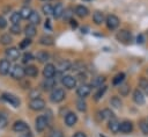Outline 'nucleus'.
Listing matches in <instances>:
<instances>
[{"label": "nucleus", "instance_id": "obj_1", "mask_svg": "<svg viewBox=\"0 0 148 137\" xmlns=\"http://www.w3.org/2000/svg\"><path fill=\"white\" fill-rule=\"evenodd\" d=\"M65 98H66V93H65V89L61 87H56L50 93V101L52 103H59L64 101Z\"/></svg>", "mask_w": 148, "mask_h": 137}, {"label": "nucleus", "instance_id": "obj_2", "mask_svg": "<svg viewBox=\"0 0 148 137\" xmlns=\"http://www.w3.org/2000/svg\"><path fill=\"white\" fill-rule=\"evenodd\" d=\"M9 75L12 79L14 80H22L25 75L24 73V67H22L21 65L18 64H15L10 67V71H9Z\"/></svg>", "mask_w": 148, "mask_h": 137}, {"label": "nucleus", "instance_id": "obj_3", "mask_svg": "<svg viewBox=\"0 0 148 137\" xmlns=\"http://www.w3.org/2000/svg\"><path fill=\"white\" fill-rule=\"evenodd\" d=\"M47 124H49V118H47L45 115H39V116H37L36 120H35V129H36V131L39 132V134L43 132V131L46 129Z\"/></svg>", "mask_w": 148, "mask_h": 137}, {"label": "nucleus", "instance_id": "obj_4", "mask_svg": "<svg viewBox=\"0 0 148 137\" xmlns=\"http://www.w3.org/2000/svg\"><path fill=\"white\" fill-rule=\"evenodd\" d=\"M105 23H106V27H108L109 30H116L119 27L120 20H119L118 16H116L113 14H109L105 17Z\"/></svg>", "mask_w": 148, "mask_h": 137}, {"label": "nucleus", "instance_id": "obj_5", "mask_svg": "<svg viewBox=\"0 0 148 137\" xmlns=\"http://www.w3.org/2000/svg\"><path fill=\"white\" fill-rule=\"evenodd\" d=\"M61 84L67 89H73L76 87V78L71 74H65L61 77Z\"/></svg>", "mask_w": 148, "mask_h": 137}, {"label": "nucleus", "instance_id": "obj_6", "mask_svg": "<svg viewBox=\"0 0 148 137\" xmlns=\"http://www.w3.org/2000/svg\"><path fill=\"white\" fill-rule=\"evenodd\" d=\"M116 38H117V41H119L124 44H127L132 41V34H131V31H128L126 29H121L116 34Z\"/></svg>", "mask_w": 148, "mask_h": 137}, {"label": "nucleus", "instance_id": "obj_7", "mask_svg": "<svg viewBox=\"0 0 148 137\" xmlns=\"http://www.w3.org/2000/svg\"><path fill=\"white\" fill-rule=\"evenodd\" d=\"M1 99H2L3 101L8 102L9 104H12V106H13V107H15V108L20 107V104H21V101H20V99H18L16 95H14V94H10V93H2V95H1Z\"/></svg>", "mask_w": 148, "mask_h": 137}, {"label": "nucleus", "instance_id": "obj_8", "mask_svg": "<svg viewBox=\"0 0 148 137\" xmlns=\"http://www.w3.org/2000/svg\"><path fill=\"white\" fill-rule=\"evenodd\" d=\"M28 106L34 111H40V110H43L45 108V101L43 99H40V98L32 99V100H30V102H29Z\"/></svg>", "mask_w": 148, "mask_h": 137}, {"label": "nucleus", "instance_id": "obj_9", "mask_svg": "<svg viewBox=\"0 0 148 137\" xmlns=\"http://www.w3.org/2000/svg\"><path fill=\"white\" fill-rule=\"evenodd\" d=\"M5 55H6V58H7L8 60H13V62L17 60V59L20 58V56H21L20 50H18L17 48H15V46L7 48L6 51H5Z\"/></svg>", "mask_w": 148, "mask_h": 137}, {"label": "nucleus", "instance_id": "obj_10", "mask_svg": "<svg viewBox=\"0 0 148 137\" xmlns=\"http://www.w3.org/2000/svg\"><path fill=\"white\" fill-rule=\"evenodd\" d=\"M40 87L43 91L49 92L57 87V81L54 78H44V80L40 82Z\"/></svg>", "mask_w": 148, "mask_h": 137}, {"label": "nucleus", "instance_id": "obj_11", "mask_svg": "<svg viewBox=\"0 0 148 137\" xmlns=\"http://www.w3.org/2000/svg\"><path fill=\"white\" fill-rule=\"evenodd\" d=\"M91 92V86L87 84H81L79 87H76V95L81 99L87 98Z\"/></svg>", "mask_w": 148, "mask_h": 137}, {"label": "nucleus", "instance_id": "obj_12", "mask_svg": "<svg viewBox=\"0 0 148 137\" xmlns=\"http://www.w3.org/2000/svg\"><path fill=\"white\" fill-rule=\"evenodd\" d=\"M57 73V67L52 63H46V65L43 68V77L44 78H53Z\"/></svg>", "mask_w": 148, "mask_h": 137}, {"label": "nucleus", "instance_id": "obj_13", "mask_svg": "<svg viewBox=\"0 0 148 137\" xmlns=\"http://www.w3.org/2000/svg\"><path fill=\"white\" fill-rule=\"evenodd\" d=\"M12 129H13V131L21 134V132H24V131L29 130V125H28L24 121L18 120V121H15V122H14V124H13Z\"/></svg>", "mask_w": 148, "mask_h": 137}, {"label": "nucleus", "instance_id": "obj_14", "mask_svg": "<svg viewBox=\"0 0 148 137\" xmlns=\"http://www.w3.org/2000/svg\"><path fill=\"white\" fill-rule=\"evenodd\" d=\"M10 60H8L7 58L0 59V74L1 75H7L10 71Z\"/></svg>", "mask_w": 148, "mask_h": 137}, {"label": "nucleus", "instance_id": "obj_15", "mask_svg": "<svg viewBox=\"0 0 148 137\" xmlns=\"http://www.w3.org/2000/svg\"><path fill=\"white\" fill-rule=\"evenodd\" d=\"M77 122V115L73 111H68L66 115H65V123L67 127H74Z\"/></svg>", "mask_w": 148, "mask_h": 137}, {"label": "nucleus", "instance_id": "obj_16", "mask_svg": "<svg viewBox=\"0 0 148 137\" xmlns=\"http://www.w3.org/2000/svg\"><path fill=\"white\" fill-rule=\"evenodd\" d=\"M133 101L139 106L145 103V95H143V92L140 88L134 89V92H133Z\"/></svg>", "mask_w": 148, "mask_h": 137}, {"label": "nucleus", "instance_id": "obj_17", "mask_svg": "<svg viewBox=\"0 0 148 137\" xmlns=\"http://www.w3.org/2000/svg\"><path fill=\"white\" fill-rule=\"evenodd\" d=\"M133 131V123L131 121H123L120 123V127H119V132L121 134H131Z\"/></svg>", "mask_w": 148, "mask_h": 137}, {"label": "nucleus", "instance_id": "obj_18", "mask_svg": "<svg viewBox=\"0 0 148 137\" xmlns=\"http://www.w3.org/2000/svg\"><path fill=\"white\" fill-rule=\"evenodd\" d=\"M24 73H25V75L29 77V78H36V77L38 75V68H37V66H35V65L28 64V65L24 67Z\"/></svg>", "mask_w": 148, "mask_h": 137}, {"label": "nucleus", "instance_id": "obj_19", "mask_svg": "<svg viewBox=\"0 0 148 137\" xmlns=\"http://www.w3.org/2000/svg\"><path fill=\"white\" fill-rule=\"evenodd\" d=\"M119 127H120V122H118V120H117L116 117L109 120V122H108V128H109V130H110L111 132L118 134V132H119Z\"/></svg>", "mask_w": 148, "mask_h": 137}, {"label": "nucleus", "instance_id": "obj_20", "mask_svg": "<svg viewBox=\"0 0 148 137\" xmlns=\"http://www.w3.org/2000/svg\"><path fill=\"white\" fill-rule=\"evenodd\" d=\"M74 14H75L76 16L83 19V17L88 16V14H89V9H88L86 6H83V5H79V6H76L75 9H74Z\"/></svg>", "mask_w": 148, "mask_h": 137}, {"label": "nucleus", "instance_id": "obj_21", "mask_svg": "<svg viewBox=\"0 0 148 137\" xmlns=\"http://www.w3.org/2000/svg\"><path fill=\"white\" fill-rule=\"evenodd\" d=\"M92 21H94L95 24L99 26V24H102L103 22H105V16H104V14H103L102 12L96 10V12H94V14H92Z\"/></svg>", "mask_w": 148, "mask_h": 137}, {"label": "nucleus", "instance_id": "obj_22", "mask_svg": "<svg viewBox=\"0 0 148 137\" xmlns=\"http://www.w3.org/2000/svg\"><path fill=\"white\" fill-rule=\"evenodd\" d=\"M71 68H72V63L69 60H65L64 59V60L59 62L58 65H57V70L59 72H65V71H68Z\"/></svg>", "mask_w": 148, "mask_h": 137}, {"label": "nucleus", "instance_id": "obj_23", "mask_svg": "<svg viewBox=\"0 0 148 137\" xmlns=\"http://www.w3.org/2000/svg\"><path fill=\"white\" fill-rule=\"evenodd\" d=\"M28 20H29V23L30 24H34V26H38L40 23V21H42L39 13L36 12V10H32V13H31V15L29 16Z\"/></svg>", "mask_w": 148, "mask_h": 137}, {"label": "nucleus", "instance_id": "obj_24", "mask_svg": "<svg viewBox=\"0 0 148 137\" xmlns=\"http://www.w3.org/2000/svg\"><path fill=\"white\" fill-rule=\"evenodd\" d=\"M36 31H37V29H36V26H34V24L29 23V24H27L24 27V35H25V37L31 38L34 36H36Z\"/></svg>", "mask_w": 148, "mask_h": 137}, {"label": "nucleus", "instance_id": "obj_25", "mask_svg": "<svg viewBox=\"0 0 148 137\" xmlns=\"http://www.w3.org/2000/svg\"><path fill=\"white\" fill-rule=\"evenodd\" d=\"M104 82H105V77H101L99 75V77L92 78V80L90 82V86H91V88H98V87L103 86Z\"/></svg>", "mask_w": 148, "mask_h": 137}, {"label": "nucleus", "instance_id": "obj_26", "mask_svg": "<svg viewBox=\"0 0 148 137\" xmlns=\"http://www.w3.org/2000/svg\"><path fill=\"white\" fill-rule=\"evenodd\" d=\"M64 10H65L64 6H62L61 3H57V5L53 7V13H52V16H53L54 19H59V17H61V16H62Z\"/></svg>", "mask_w": 148, "mask_h": 137}, {"label": "nucleus", "instance_id": "obj_27", "mask_svg": "<svg viewBox=\"0 0 148 137\" xmlns=\"http://www.w3.org/2000/svg\"><path fill=\"white\" fill-rule=\"evenodd\" d=\"M53 43H54L53 37L50 36V35H43V36L39 38V44H42V45L50 46V45H53Z\"/></svg>", "mask_w": 148, "mask_h": 137}, {"label": "nucleus", "instance_id": "obj_28", "mask_svg": "<svg viewBox=\"0 0 148 137\" xmlns=\"http://www.w3.org/2000/svg\"><path fill=\"white\" fill-rule=\"evenodd\" d=\"M106 89H108L106 85H103V86L98 87V88H97V91H96V93L94 94V100H95V101H98V100H101V99L103 98V95L105 94Z\"/></svg>", "mask_w": 148, "mask_h": 137}, {"label": "nucleus", "instance_id": "obj_29", "mask_svg": "<svg viewBox=\"0 0 148 137\" xmlns=\"http://www.w3.org/2000/svg\"><path fill=\"white\" fill-rule=\"evenodd\" d=\"M36 59L39 63H46L50 59V55L46 51H38L37 55H36Z\"/></svg>", "mask_w": 148, "mask_h": 137}, {"label": "nucleus", "instance_id": "obj_30", "mask_svg": "<svg viewBox=\"0 0 148 137\" xmlns=\"http://www.w3.org/2000/svg\"><path fill=\"white\" fill-rule=\"evenodd\" d=\"M31 13H32V9H31L29 6H23V7L20 9V15H21V17H22V19H25V20L29 19V16L31 15Z\"/></svg>", "mask_w": 148, "mask_h": 137}, {"label": "nucleus", "instance_id": "obj_31", "mask_svg": "<svg viewBox=\"0 0 148 137\" xmlns=\"http://www.w3.org/2000/svg\"><path fill=\"white\" fill-rule=\"evenodd\" d=\"M99 114H101V118L102 120H111V118H113L114 117V114L111 111V109H109V108H105V109H103L102 111H99Z\"/></svg>", "mask_w": 148, "mask_h": 137}, {"label": "nucleus", "instance_id": "obj_32", "mask_svg": "<svg viewBox=\"0 0 148 137\" xmlns=\"http://www.w3.org/2000/svg\"><path fill=\"white\" fill-rule=\"evenodd\" d=\"M125 80V73L124 72H119V73H117L114 77H113V79H112V84L114 85V86H118V85H121V82Z\"/></svg>", "mask_w": 148, "mask_h": 137}, {"label": "nucleus", "instance_id": "obj_33", "mask_svg": "<svg viewBox=\"0 0 148 137\" xmlns=\"http://www.w3.org/2000/svg\"><path fill=\"white\" fill-rule=\"evenodd\" d=\"M139 87L143 93L148 94V79L145 77H141L139 80Z\"/></svg>", "mask_w": 148, "mask_h": 137}, {"label": "nucleus", "instance_id": "obj_34", "mask_svg": "<svg viewBox=\"0 0 148 137\" xmlns=\"http://www.w3.org/2000/svg\"><path fill=\"white\" fill-rule=\"evenodd\" d=\"M9 20H10L12 24H20V21L22 20V17L20 15V12H13L9 16Z\"/></svg>", "mask_w": 148, "mask_h": 137}, {"label": "nucleus", "instance_id": "obj_35", "mask_svg": "<svg viewBox=\"0 0 148 137\" xmlns=\"http://www.w3.org/2000/svg\"><path fill=\"white\" fill-rule=\"evenodd\" d=\"M139 127H140V130L142 131V134L148 135V120H146V118L140 120V122H139Z\"/></svg>", "mask_w": 148, "mask_h": 137}, {"label": "nucleus", "instance_id": "obj_36", "mask_svg": "<svg viewBox=\"0 0 148 137\" xmlns=\"http://www.w3.org/2000/svg\"><path fill=\"white\" fill-rule=\"evenodd\" d=\"M12 42H13V38H12V36H10L9 34H3V35H1V37H0V43H1V44H3V45H9Z\"/></svg>", "mask_w": 148, "mask_h": 137}, {"label": "nucleus", "instance_id": "obj_37", "mask_svg": "<svg viewBox=\"0 0 148 137\" xmlns=\"http://www.w3.org/2000/svg\"><path fill=\"white\" fill-rule=\"evenodd\" d=\"M119 86H120V87H119V93H120V95H121V96H127V95L130 94V91H131L130 85L124 84V85H119Z\"/></svg>", "mask_w": 148, "mask_h": 137}, {"label": "nucleus", "instance_id": "obj_38", "mask_svg": "<svg viewBox=\"0 0 148 137\" xmlns=\"http://www.w3.org/2000/svg\"><path fill=\"white\" fill-rule=\"evenodd\" d=\"M76 109L79 111H86L87 110V102L84 101V99H79L76 101Z\"/></svg>", "mask_w": 148, "mask_h": 137}, {"label": "nucleus", "instance_id": "obj_39", "mask_svg": "<svg viewBox=\"0 0 148 137\" xmlns=\"http://www.w3.org/2000/svg\"><path fill=\"white\" fill-rule=\"evenodd\" d=\"M42 12L44 13V15L50 16V15H52V13H53V7H52L50 3H44V5L42 6Z\"/></svg>", "mask_w": 148, "mask_h": 137}, {"label": "nucleus", "instance_id": "obj_40", "mask_svg": "<svg viewBox=\"0 0 148 137\" xmlns=\"http://www.w3.org/2000/svg\"><path fill=\"white\" fill-rule=\"evenodd\" d=\"M110 104L113 107V108H121V100L118 98V96H112L111 100H110Z\"/></svg>", "mask_w": 148, "mask_h": 137}, {"label": "nucleus", "instance_id": "obj_41", "mask_svg": "<svg viewBox=\"0 0 148 137\" xmlns=\"http://www.w3.org/2000/svg\"><path fill=\"white\" fill-rule=\"evenodd\" d=\"M30 44H31V38H29V37H25V38H23V39L20 42L18 49H21V50H23V49H27V48H28Z\"/></svg>", "mask_w": 148, "mask_h": 137}, {"label": "nucleus", "instance_id": "obj_42", "mask_svg": "<svg viewBox=\"0 0 148 137\" xmlns=\"http://www.w3.org/2000/svg\"><path fill=\"white\" fill-rule=\"evenodd\" d=\"M31 60H34V56L31 52H24L23 56H22V63L23 64H28L30 63Z\"/></svg>", "mask_w": 148, "mask_h": 137}, {"label": "nucleus", "instance_id": "obj_43", "mask_svg": "<svg viewBox=\"0 0 148 137\" xmlns=\"http://www.w3.org/2000/svg\"><path fill=\"white\" fill-rule=\"evenodd\" d=\"M73 14H74V10H73V9H71V8H66V9L64 10V14H62V16H64V20L71 21V20H72V16H73Z\"/></svg>", "mask_w": 148, "mask_h": 137}, {"label": "nucleus", "instance_id": "obj_44", "mask_svg": "<svg viewBox=\"0 0 148 137\" xmlns=\"http://www.w3.org/2000/svg\"><path fill=\"white\" fill-rule=\"evenodd\" d=\"M7 122H8V116L6 115V113L0 111V128L6 127Z\"/></svg>", "mask_w": 148, "mask_h": 137}, {"label": "nucleus", "instance_id": "obj_45", "mask_svg": "<svg viewBox=\"0 0 148 137\" xmlns=\"http://www.w3.org/2000/svg\"><path fill=\"white\" fill-rule=\"evenodd\" d=\"M9 31L14 35H20L21 34V27L20 24H12L10 28H9Z\"/></svg>", "mask_w": 148, "mask_h": 137}, {"label": "nucleus", "instance_id": "obj_46", "mask_svg": "<svg viewBox=\"0 0 148 137\" xmlns=\"http://www.w3.org/2000/svg\"><path fill=\"white\" fill-rule=\"evenodd\" d=\"M49 137H64V134L61 130L59 129H53L51 130V132L49 134Z\"/></svg>", "mask_w": 148, "mask_h": 137}, {"label": "nucleus", "instance_id": "obj_47", "mask_svg": "<svg viewBox=\"0 0 148 137\" xmlns=\"http://www.w3.org/2000/svg\"><path fill=\"white\" fill-rule=\"evenodd\" d=\"M40 96V92L38 91V89H32L31 92H30V99L32 100V99H37V98H39Z\"/></svg>", "mask_w": 148, "mask_h": 137}, {"label": "nucleus", "instance_id": "obj_48", "mask_svg": "<svg viewBox=\"0 0 148 137\" xmlns=\"http://www.w3.org/2000/svg\"><path fill=\"white\" fill-rule=\"evenodd\" d=\"M6 27H7V21H6V19L0 15V29H5Z\"/></svg>", "mask_w": 148, "mask_h": 137}, {"label": "nucleus", "instance_id": "obj_49", "mask_svg": "<svg viewBox=\"0 0 148 137\" xmlns=\"http://www.w3.org/2000/svg\"><path fill=\"white\" fill-rule=\"evenodd\" d=\"M18 137H34V135H32V132L30 130H27L24 132H21Z\"/></svg>", "mask_w": 148, "mask_h": 137}, {"label": "nucleus", "instance_id": "obj_50", "mask_svg": "<svg viewBox=\"0 0 148 137\" xmlns=\"http://www.w3.org/2000/svg\"><path fill=\"white\" fill-rule=\"evenodd\" d=\"M143 42H145V36H143L142 34L138 35V37H136V43H138V44H142Z\"/></svg>", "mask_w": 148, "mask_h": 137}, {"label": "nucleus", "instance_id": "obj_51", "mask_svg": "<svg viewBox=\"0 0 148 137\" xmlns=\"http://www.w3.org/2000/svg\"><path fill=\"white\" fill-rule=\"evenodd\" d=\"M72 137H87V135H86L84 132H82V131H77V132H75Z\"/></svg>", "mask_w": 148, "mask_h": 137}, {"label": "nucleus", "instance_id": "obj_52", "mask_svg": "<svg viewBox=\"0 0 148 137\" xmlns=\"http://www.w3.org/2000/svg\"><path fill=\"white\" fill-rule=\"evenodd\" d=\"M44 27H45V29L47 28L49 30H51V29H52V28H51V22H50V20H49V19L45 21V24H44Z\"/></svg>", "mask_w": 148, "mask_h": 137}, {"label": "nucleus", "instance_id": "obj_53", "mask_svg": "<svg viewBox=\"0 0 148 137\" xmlns=\"http://www.w3.org/2000/svg\"><path fill=\"white\" fill-rule=\"evenodd\" d=\"M69 22H71V26H72V28H74V29H75V28H77V22H76L75 20H73V19H72Z\"/></svg>", "mask_w": 148, "mask_h": 137}, {"label": "nucleus", "instance_id": "obj_54", "mask_svg": "<svg viewBox=\"0 0 148 137\" xmlns=\"http://www.w3.org/2000/svg\"><path fill=\"white\" fill-rule=\"evenodd\" d=\"M23 1H24V3H27V1H28V2H29V1H30V0H23Z\"/></svg>", "mask_w": 148, "mask_h": 137}, {"label": "nucleus", "instance_id": "obj_55", "mask_svg": "<svg viewBox=\"0 0 148 137\" xmlns=\"http://www.w3.org/2000/svg\"><path fill=\"white\" fill-rule=\"evenodd\" d=\"M42 1H45V2H47V1H50V0H42Z\"/></svg>", "mask_w": 148, "mask_h": 137}, {"label": "nucleus", "instance_id": "obj_56", "mask_svg": "<svg viewBox=\"0 0 148 137\" xmlns=\"http://www.w3.org/2000/svg\"><path fill=\"white\" fill-rule=\"evenodd\" d=\"M82 1H92V0H82Z\"/></svg>", "mask_w": 148, "mask_h": 137}, {"label": "nucleus", "instance_id": "obj_57", "mask_svg": "<svg viewBox=\"0 0 148 137\" xmlns=\"http://www.w3.org/2000/svg\"><path fill=\"white\" fill-rule=\"evenodd\" d=\"M99 137H105V136H102V135H101V136H99Z\"/></svg>", "mask_w": 148, "mask_h": 137}, {"label": "nucleus", "instance_id": "obj_58", "mask_svg": "<svg viewBox=\"0 0 148 137\" xmlns=\"http://www.w3.org/2000/svg\"><path fill=\"white\" fill-rule=\"evenodd\" d=\"M147 120H148V118H147Z\"/></svg>", "mask_w": 148, "mask_h": 137}]
</instances>
